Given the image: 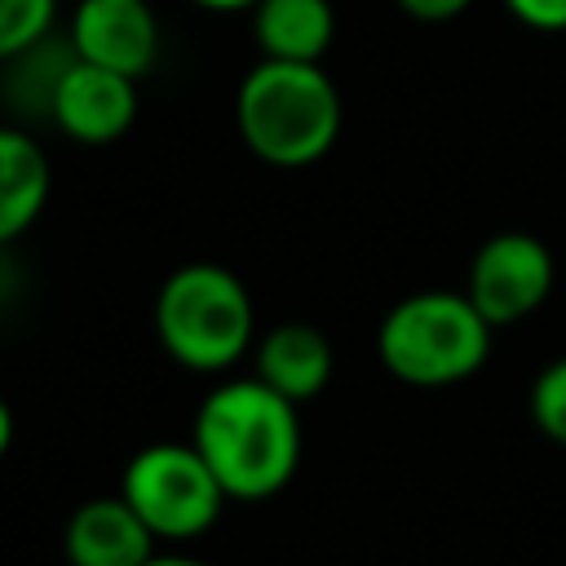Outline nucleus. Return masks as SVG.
<instances>
[{
	"label": "nucleus",
	"instance_id": "13",
	"mask_svg": "<svg viewBox=\"0 0 566 566\" xmlns=\"http://www.w3.org/2000/svg\"><path fill=\"white\" fill-rule=\"evenodd\" d=\"M252 35H256L261 57L318 62L336 35L332 0H256Z\"/></svg>",
	"mask_w": 566,
	"mask_h": 566
},
{
	"label": "nucleus",
	"instance_id": "3",
	"mask_svg": "<svg viewBox=\"0 0 566 566\" xmlns=\"http://www.w3.org/2000/svg\"><path fill=\"white\" fill-rule=\"evenodd\" d=\"M155 336L190 371H230L256 340L243 279L212 261L177 265L155 296Z\"/></svg>",
	"mask_w": 566,
	"mask_h": 566
},
{
	"label": "nucleus",
	"instance_id": "5",
	"mask_svg": "<svg viewBox=\"0 0 566 566\" xmlns=\"http://www.w3.org/2000/svg\"><path fill=\"white\" fill-rule=\"evenodd\" d=\"M119 495L150 526L155 539H199L217 526L221 504L230 500L195 442H150L128 469Z\"/></svg>",
	"mask_w": 566,
	"mask_h": 566
},
{
	"label": "nucleus",
	"instance_id": "11",
	"mask_svg": "<svg viewBox=\"0 0 566 566\" xmlns=\"http://www.w3.org/2000/svg\"><path fill=\"white\" fill-rule=\"evenodd\" d=\"M75 44L71 35L57 40L53 31L35 44H27L22 53H13L9 62H0V102L13 115V124H53V102L57 88L66 80V71L75 66Z\"/></svg>",
	"mask_w": 566,
	"mask_h": 566
},
{
	"label": "nucleus",
	"instance_id": "12",
	"mask_svg": "<svg viewBox=\"0 0 566 566\" xmlns=\"http://www.w3.org/2000/svg\"><path fill=\"white\" fill-rule=\"evenodd\" d=\"M252 363H256L252 376H261L270 389H279L292 402L314 398L332 380V345L310 323H279V327H270L256 340Z\"/></svg>",
	"mask_w": 566,
	"mask_h": 566
},
{
	"label": "nucleus",
	"instance_id": "4",
	"mask_svg": "<svg viewBox=\"0 0 566 566\" xmlns=\"http://www.w3.org/2000/svg\"><path fill=\"white\" fill-rule=\"evenodd\" d=\"M376 354L402 385L442 389L469 380L486 363L491 323L478 314L469 292H416L380 318Z\"/></svg>",
	"mask_w": 566,
	"mask_h": 566
},
{
	"label": "nucleus",
	"instance_id": "20",
	"mask_svg": "<svg viewBox=\"0 0 566 566\" xmlns=\"http://www.w3.org/2000/svg\"><path fill=\"white\" fill-rule=\"evenodd\" d=\"M199 9H212V13H239V9H252L256 0H195Z\"/></svg>",
	"mask_w": 566,
	"mask_h": 566
},
{
	"label": "nucleus",
	"instance_id": "18",
	"mask_svg": "<svg viewBox=\"0 0 566 566\" xmlns=\"http://www.w3.org/2000/svg\"><path fill=\"white\" fill-rule=\"evenodd\" d=\"M13 292H18V270L9 261V248H0V301H13Z\"/></svg>",
	"mask_w": 566,
	"mask_h": 566
},
{
	"label": "nucleus",
	"instance_id": "1",
	"mask_svg": "<svg viewBox=\"0 0 566 566\" xmlns=\"http://www.w3.org/2000/svg\"><path fill=\"white\" fill-rule=\"evenodd\" d=\"M190 442L230 500H270L301 464L296 402L261 376H230L199 402Z\"/></svg>",
	"mask_w": 566,
	"mask_h": 566
},
{
	"label": "nucleus",
	"instance_id": "8",
	"mask_svg": "<svg viewBox=\"0 0 566 566\" xmlns=\"http://www.w3.org/2000/svg\"><path fill=\"white\" fill-rule=\"evenodd\" d=\"M137 119V80L106 71L97 62L75 57V66L66 71L57 102H53V124L84 146H106L115 137H124Z\"/></svg>",
	"mask_w": 566,
	"mask_h": 566
},
{
	"label": "nucleus",
	"instance_id": "9",
	"mask_svg": "<svg viewBox=\"0 0 566 566\" xmlns=\"http://www.w3.org/2000/svg\"><path fill=\"white\" fill-rule=\"evenodd\" d=\"M155 544L159 539L124 495L84 500L62 531V553L71 566H146Z\"/></svg>",
	"mask_w": 566,
	"mask_h": 566
},
{
	"label": "nucleus",
	"instance_id": "17",
	"mask_svg": "<svg viewBox=\"0 0 566 566\" xmlns=\"http://www.w3.org/2000/svg\"><path fill=\"white\" fill-rule=\"evenodd\" d=\"M473 0H398L402 13H411L416 22H447V18H460Z\"/></svg>",
	"mask_w": 566,
	"mask_h": 566
},
{
	"label": "nucleus",
	"instance_id": "14",
	"mask_svg": "<svg viewBox=\"0 0 566 566\" xmlns=\"http://www.w3.org/2000/svg\"><path fill=\"white\" fill-rule=\"evenodd\" d=\"M57 0H0V62L53 31Z\"/></svg>",
	"mask_w": 566,
	"mask_h": 566
},
{
	"label": "nucleus",
	"instance_id": "21",
	"mask_svg": "<svg viewBox=\"0 0 566 566\" xmlns=\"http://www.w3.org/2000/svg\"><path fill=\"white\" fill-rule=\"evenodd\" d=\"M9 442H13V411H9V402L0 398V455L9 451Z\"/></svg>",
	"mask_w": 566,
	"mask_h": 566
},
{
	"label": "nucleus",
	"instance_id": "10",
	"mask_svg": "<svg viewBox=\"0 0 566 566\" xmlns=\"http://www.w3.org/2000/svg\"><path fill=\"white\" fill-rule=\"evenodd\" d=\"M49 159L31 128L0 124V248L18 243L49 203Z\"/></svg>",
	"mask_w": 566,
	"mask_h": 566
},
{
	"label": "nucleus",
	"instance_id": "15",
	"mask_svg": "<svg viewBox=\"0 0 566 566\" xmlns=\"http://www.w3.org/2000/svg\"><path fill=\"white\" fill-rule=\"evenodd\" d=\"M531 416L544 438L566 447V358L548 363L531 385Z\"/></svg>",
	"mask_w": 566,
	"mask_h": 566
},
{
	"label": "nucleus",
	"instance_id": "2",
	"mask_svg": "<svg viewBox=\"0 0 566 566\" xmlns=\"http://www.w3.org/2000/svg\"><path fill=\"white\" fill-rule=\"evenodd\" d=\"M243 146L270 168H310L340 137V93L318 62L261 57L234 93Z\"/></svg>",
	"mask_w": 566,
	"mask_h": 566
},
{
	"label": "nucleus",
	"instance_id": "16",
	"mask_svg": "<svg viewBox=\"0 0 566 566\" xmlns=\"http://www.w3.org/2000/svg\"><path fill=\"white\" fill-rule=\"evenodd\" d=\"M509 13L535 31H566V0H504Z\"/></svg>",
	"mask_w": 566,
	"mask_h": 566
},
{
	"label": "nucleus",
	"instance_id": "19",
	"mask_svg": "<svg viewBox=\"0 0 566 566\" xmlns=\"http://www.w3.org/2000/svg\"><path fill=\"white\" fill-rule=\"evenodd\" d=\"M146 566H212V562H199V557H186V553H155Z\"/></svg>",
	"mask_w": 566,
	"mask_h": 566
},
{
	"label": "nucleus",
	"instance_id": "7",
	"mask_svg": "<svg viewBox=\"0 0 566 566\" xmlns=\"http://www.w3.org/2000/svg\"><path fill=\"white\" fill-rule=\"evenodd\" d=\"M71 44L84 62L142 80L159 57V18L146 0H80Z\"/></svg>",
	"mask_w": 566,
	"mask_h": 566
},
{
	"label": "nucleus",
	"instance_id": "6",
	"mask_svg": "<svg viewBox=\"0 0 566 566\" xmlns=\"http://www.w3.org/2000/svg\"><path fill=\"white\" fill-rule=\"evenodd\" d=\"M553 292V252L526 234V230H504L491 234L469 265V301L491 327L517 323L531 310L544 305Z\"/></svg>",
	"mask_w": 566,
	"mask_h": 566
}]
</instances>
